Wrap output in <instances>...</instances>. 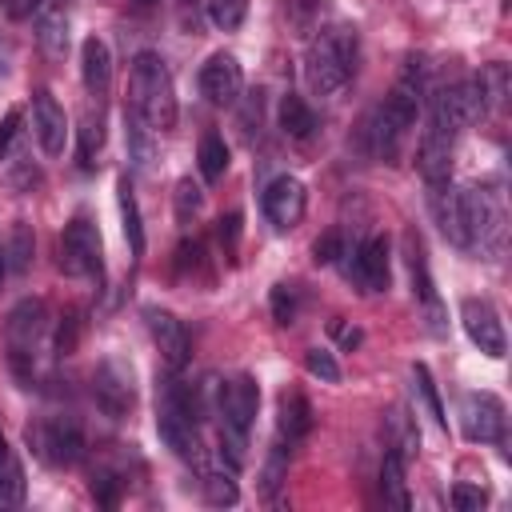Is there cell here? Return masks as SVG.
<instances>
[{"instance_id":"e575fe53","label":"cell","mask_w":512,"mask_h":512,"mask_svg":"<svg viewBox=\"0 0 512 512\" xmlns=\"http://www.w3.org/2000/svg\"><path fill=\"white\" fill-rule=\"evenodd\" d=\"M248 16V0H208V20L220 32H236Z\"/></svg>"},{"instance_id":"8992f818","label":"cell","mask_w":512,"mask_h":512,"mask_svg":"<svg viewBox=\"0 0 512 512\" xmlns=\"http://www.w3.org/2000/svg\"><path fill=\"white\" fill-rule=\"evenodd\" d=\"M488 116V96L480 88V80H456L448 88H440L432 96V128L444 136H456L472 124H480Z\"/></svg>"},{"instance_id":"603a6c76","label":"cell","mask_w":512,"mask_h":512,"mask_svg":"<svg viewBox=\"0 0 512 512\" xmlns=\"http://www.w3.org/2000/svg\"><path fill=\"white\" fill-rule=\"evenodd\" d=\"M200 468V488H204V500L216 504V508H228L240 500V488H236V468L228 460H216V464H196Z\"/></svg>"},{"instance_id":"d6986e66","label":"cell","mask_w":512,"mask_h":512,"mask_svg":"<svg viewBox=\"0 0 512 512\" xmlns=\"http://www.w3.org/2000/svg\"><path fill=\"white\" fill-rule=\"evenodd\" d=\"M80 76H84L88 96H96V100L108 96V88H112V52L100 36H88L80 44Z\"/></svg>"},{"instance_id":"ab89813d","label":"cell","mask_w":512,"mask_h":512,"mask_svg":"<svg viewBox=\"0 0 512 512\" xmlns=\"http://www.w3.org/2000/svg\"><path fill=\"white\" fill-rule=\"evenodd\" d=\"M120 488H124V480H120L116 472H108V468H100V472L92 476V496H96V504H104V508H116V504H120Z\"/></svg>"},{"instance_id":"5bb4252c","label":"cell","mask_w":512,"mask_h":512,"mask_svg":"<svg viewBox=\"0 0 512 512\" xmlns=\"http://www.w3.org/2000/svg\"><path fill=\"white\" fill-rule=\"evenodd\" d=\"M344 276L356 280L360 292H384L392 272H388V240L384 236H368L364 244H356L352 252H344Z\"/></svg>"},{"instance_id":"f546056e","label":"cell","mask_w":512,"mask_h":512,"mask_svg":"<svg viewBox=\"0 0 512 512\" xmlns=\"http://www.w3.org/2000/svg\"><path fill=\"white\" fill-rule=\"evenodd\" d=\"M196 164H200V176H204L208 184H216V180L224 176V168H228V144H224V136H216V132H208V136L200 140V152H196Z\"/></svg>"},{"instance_id":"cb8c5ba5","label":"cell","mask_w":512,"mask_h":512,"mask_svg":"<svg viewBox=\"0 0 512 512\" xmlns=\"http://www.w3.org/2000/svg\"><path fill=\"white\" fill-rule=\"evenodd\" d=\"M24 492H28L24 464H20V456H16V452L4 444V436H0V512L20 508V504H24Z\"/></svg>"},{"instance_id":"7402d4cb","label":"cell","mask_w":512,"mask_h":512,"mask_svg":"<svg viewBox=\"0 0 512 512\" xmlns=\"http://www.w3.org/2000/svg\"><path fill=\"white\" fill-rule=\"evenodd\" d=\"M308 432H312V408H308V400L300 392H284L280 396V408H276V440L292 448Z\"/></svg>"},{"instance_id":"bcb514c9","label":"cell","mask_w":512,"mask_h":512,"mask_svg":"<svg viewBox=\"0 0 512 512\" xmlns=\"http://www.w3.org/2000/svg\"><path fill=\"white\" fill-rule=\"evenodd\" d=\"M20 108H8L4 112V120H0V160H4V152H8V144H12V136H16V128H20Z\"/></svg>"},{"instance_id":"4dcf8cb0","label":"cell","mask_w":512,"mask_h":512,"mask_svg":"<svg viewBox=\"0 0 512 512\" xmlns=\"http://www.w3.org/2000/svg\"><path fill=\"white\" fill-rule=\"evenodd\" d=\"M32 228L24 224V220H16L12 224V232H8V244H4V264H8V272H28V264H32Z\"/></svg>"},{"instance_id":"83f0119b","label":"cell","mask_w":512,"mask_h":512,"mask_svg":"<svg viewBox=\"0 0 512 512\" xmlns=\"http://www.w3.org/2000/svg\"><path fill=\"white\" fill-rule=\"evenodd\" d=\"M280 128H284L292 140H308V136L316 132V116H312V108L304 104V96L288 92V96L280 100Z\"/></svg>"},{"instance_id":"ee69618b","label":"cell","mask_w":512,"mask_h":512,"mask_svg":"<svg viewBox=\"0 0 512 512\" xmlns=\"http://www.w3.org/2000/svg\"><path fill=\"white\" fill-rule=\"evenodd\" d=\"M340 256H344V236H340L336 228L324 232V236L312 244V260H316V264H336Z\"/></svg>"},{"instance_id":"44dd1931","label":"cell","mask_w":512,"mask_h":512,"mask_svg":"<svg viewBox=\"0 0 512 512\" xmlns=\"http://www.w3.org/2000/svg\"><path fill=\"white\" fill-rule=\"evenodd\" d=\"M36 40H40L48 60H60L68 52V12H64V4L44 0L36 8Z\"/></svg>"},{"instance_id":"5b68a950","label":"cell","mask_w":512,"mask_h":512,"mask_svg":"<svg viewBox=\"0 0 512 512\" xmlns=\"http://www.w3.org/2000/svg\"><path fill=\"white\" fill-rule=\"evenodd\" d=\"M24 440L32 448V456L48 468H72L84 456V432L76 420L68 416H40L24 428Z\"/></svg>"},{"instance_id":"9a60e30c","label":"cell","mask_w":512,"mask_h":512,"mask_svg":"<svg viewBox=\"0 0 512 512\" xmlns=\"http://www.w3.org/2000/svg\"><path fill=\"white\" fill-rule=\"evenodd\" d=\"M240 88H244V72L236 64L232 52H212L200 68V92L212 100V104H236L240 100Z\"/></svg>"},{"instance_id":"7c38bea8","label":"cell","mask_w":512,"mask_h":512,"mask_svg":"<svg viewBox=\"0 0 512 512\" xmlns=\"http://www.w3.org/2000/svg\"><path fill=\"white\" fill-rule=\"evenodd\" d=\"M460 432L472 444H500L504 440V404L492 392H468L460 400Z\"/></svg>"},{"instance_id":"681fc988","label":"cell","mask_w":512,"mask_h":512,"mask_svg":"<svg viewBox=\"0 0 512 512\" xmlns=\"http://www.w3.org/2000/svg\"><path fill=\"white\" fill-rule=\"evenodd\" d=\"M0 72H8V44H0Z\"/></svg>"},{"instance_id":"d590c367","label":"cell","mask_w":512,"mask_h":512,"mask_svg":"<svg viewBox=\"0 0 512 512\" xmlns=\"http://www.w3.org/2000/svg\"><path fill=\"white\" fill-rule=\"evenodd\" d=\"M476 80H480V88H484V96H488V112L508 100V68H504V64H488Z\"/></svg>"},{"instance_id":"8d00e7d4","label":"cell","mask_w":512,"mask_h":512,"mask_svg":"<svg viewBox=\"0 0 512 512\" xmlns=\"http://www.w3.org/2000/svg\"><path fill=\"white\" fill-rule=\"evenodd\" d=\"M268 304H272V320H276V324H292L296 312H300V292H296V284H276L272 296H268Z\"/></svg>"},{"instance_id":"ac0fdd59","label":"cell","mask_w":512,"mask_h":512,"mask_svg":"<svg viewBox=\"0 0 512 512\" xmlns=\"http://www.w3.org/2000/svg\"><path fill=\"white\" fill-rule=\"evenodd\" d=\"M416 172L424 176V184H444L452 176V136L428 128L416 144Z\"/></svg>"},{"instance_id":"8fae6325","label":"cell","mask_w":512,"mask_h":512,"mask_svg":"<svg viewBox=\"0 0 512 512\" xmlns=\"http://www.w3.org/2000/svg\"><path fill=\"white\" fill-rule=\"evenodd\" d=\"M460 324H464L468 340H472L484 356L500 360V356L508 352V336H504L500 312H496L484 296H464V300H460Z\"/></svg>"},{"instance_id":"f907efd6","label":"cell","mask_w":512,"mask_h":512,"mask_svg":"<svg viewBox=\"0 0 512 512\" xmlns=\"http://www.w3.org/2000/svg\"><path fill=\"white\" fill-rule=\"evenodd\" d=\"M4 272H8V264H4V248H0V280H4Z\"/></svg>"},{"instance_id":"277c9868","label":"cell","mask_w":512,"mask_h":512,"mask_svg":"<svg viewBox=\"0 0 512 512\" xmlns=\"http://www.w3.org/2000/svg\"><path fill=\"white\" fill-rule=\"evenodd\" d=\"M128 108L152 128V132H172L176 128V88L172 72L156 52H140L128 72Z\"/></svg>"},{"instance_id":"7bdbcfd3","label":"cell","mask_w":512,"mask_h":512,"mask_svg":"<svg viewBox=\"0 0 512 512\" xmlns=\"http://www.w3.org/2000/svg\"><path fill=\"white\" fill-rule=\"evenodd\" d=\"M216 240H220L224 256H228V260H236V240H240V212H228V216H220V220H216Z\"/></svg>"},{"instance_id":"7dc6e473","label":"cell","mask_w":512,"mask_h":512,"mask_svg":"<svg viewBox=\"0 0 512 512\" xmlns=\"http://www.w3.org/2000/svg\"><path fill=\"white\" fill-rule=\"evenodd\" d=\"M40 4H44V0H0V12H4L8 20H24V16H32Z\"/></svg>"},{"instance_id":"c3c4849f","label":"cell","mask_w":512,"mask_h":512,"mask_svg":"<svg viewBox=\"0 0 512 512\" xmlns=\"http://www.w3.org/2000/svg\"><path fill=\"white\" fill-rule=\"evenodd\" d=\"M332 332H336L344 344H360V332H356V328H344L340 320H332Z\"/></svg>"},{"instance_id":"d4e9b609","label":"cell","mask_w":512,"mask_h":512,"mask_svg":"<svg viewBox=\"0 0 512 512\" xmlns=\"http://www.w3.org/2000/svg\"><path fill=\"white\" fill-rule=\"evenodd\" d=\"M124 144H128V160H132V168L148 172L152 160H156V136H152V128H148L132 108H124Z\"/></svg>"},{"instance_id":"e0dca14e","label":"cell","mask_w":512,"mask_h":512,"mask_svg":"<svg viewBox=\"0 0 512 512\" xmlns=\"http://www.w3.org/2000/svg\"><path fill=\"white\" fill-rule=\"evenodd\" d=\"M144 320H148V336H152V344L160 348L164 364H168L172 372H180V368L188 364V348H192L184 324H180L172 312H164V308H144Z\"/></svg>"},{"instance_id":"ba28073f","label":"cell","mask_w":512,"mask_h":512,"mask_svg":"<svg viewBox=\"0 0 512 512\" xmlns=\"http://www.w3.org/2000/svg\"><path fill=\"white\" fill-rule=\"evenodd\" d=\"M92 396H96V408L108 416V420H124L128 408L136 404V372L124 356H104L92 372Z\"/></svg>"},{"instance_id":"4316f807","label":"cell","mask_w":512,"mask_h":512,"mask_svg":"<svg viewBox=\"0 0 512 512\" xmlns=\"http://www.w3.org/2000/svg\"><path fill=\"white\" fill-rule=\"evenodd\" d=\"M116 200H120V220H124V240L132 248V256H144V224H140V204H136V192L128 184V176H120L116 184Z\"/></svg>"},{"instance_id":"7a4b0ae2","label":"cell","mask_w":512,"mask_h":512,"mask_svg":"<svg viewBox=\"0 0 512 512\" xmlns=\"http://www.w3.org/2000/svg\"><path fill=\"white\" fill-rule=\"evenodd\" d=\"M356 28L348 24H332V28H316V36L304 48V80L316 96H336L348 76L356 72Z\"/></svg>"},{"instance_id":"b9f144b4","label":"cell","mask_w":512,"mask_h":512,"mask_svg":"<svg viewBox=\"0 0 512 512\" xmlns=\"http://www.w3.org/2000/svg\"><path fill=\"white\" fill-rule=\"evenodd\" d=\"M484 500H488V492L480 488V484H452V508L456 512H476V508H484Z\"/></svg>"},{"instance_id":"6da1fadb","label":"cell","mask_w":512,"mask_h":512,"mask_svg":"<svg viewBox=\"0 0 512 512\" xmlns=\"http://www.w3.org/2000/svg\"><path fill=\"white\" fill-rule=\"evenodd\" d=\"M156 432L160 440L188 464L204 460V444H200V404L192 384H184L172 368L168 376L156 384Z\"/></svg>"},{"instance_id":"60d3db41","label":"cell","mask_w":512,"mask_h":512,"mask_svg":"<svg viewBox=\"0 0 512 512\" xmlns=\"http://www.w3.org/2000/svg\"><path fill=\"white\" fill-rule=\"evenodd\" d=\"M392 436H396V444H392V452H400L404 460L416 452V444H420V436H416V428L404 420V412H392Z\"/></svg>"},{"instance_id":"f6af8a7d","label":"cell","mask_w":512,"mask_h":512,"mask_svg":"<svg viewBox=\"0 0 512 512\" xmlns=\"http://www.w3.org/2000/svg\"><path fill=\"white\" fill-rule=\"evenodd\" d=\"M76 336H80V324H76V312H68L64 324H60V332H56V352L68 356L76 348Z\"/></svg>"},{"instance_id":"836d02e7","label":"cell","mask_w":512,"mask_h":512,"mask_svg":"<svg viewBox=\"0 0 512 512\" xmlns=\"http://www.w3.org/2000/svg\"><path fill=\"white\" fill-rule=\"evenodd\" d=\"M172 200H176V220H180V224H192V220L200 216V208H204V192H200V184H192L188 176L176 180Z\"/></svg>"},{"instance_id":"30bf717a","label":"cell","mask_w":512,"mask_h":512,"mask_svg":"<svg viewBox=\"0 0 512 512\" xmlns=\"http://www.w3.org/2000/svg\"><path fill=\"white\" fill-rule=\"evenodd\" d=\"M428 208L444 232L448 244L456 248H472V224H468V196L464 188H452L448 180L444 184H428Z\"/></svg>"},{"instance_id":"484cf974","label":"cell","mask_w":512,"mask_h":512,"mask_svg":"<svg viewBox=\"0 0 512 512\" xmlns=\"http://www.w3.org/2000/svg\"><path fill=\"white\" fill-rule=\"evenodd\" d=\"M404 456L400 452H384V464H380V496L388 508H408V480H404Z\"/></svg>"},{"instance_id":"ffe728a7","label":"cell","mask_w":512,"mask_h":512,"mask_svg":"<svg viewBox=\"0 0 512 512\" xmlns=\"http://www.w3.org/2000/svg\"><path fill=\"white\" fill-rule=\"evenodd\" d=\"M404 244H408V268H412V288H416V296H420V304H424V312H428V320H432V332H444V308H440V296H436V288H432V276H428V260H424V248H420V236H404Z\"/></svg>"},{"instance_id":"74e56055","label":"cell","mask_w":512,"mask_h":512,"mask_svg":"<svg viewBox=\"0 0 512 512\" xmlns=\"http://www.w3.org/2000/svg\"><path fill=\"white\" fill-rule=\"evenodd\" d=\"M288 452H292V448L280 444V440H276V448L268 452V464H264V476H260V492H264V496H272V492L280 488V480H284V472H288Z\"/></svg>"},{"instance_id":"3957f363","label":"cell","mask_w":512,"mask_h":512,"mask_svg":"<svg viewBox=\"0 0 512 512\" xmlns=\"http://www.w3.org/2000/svg\"><path fill=\"white\" fill-rule=\"evenodd\" d=\"M48 304L40 296L20 300L8 320H4V344H8V360L12 372L32 388L44 376V348H48Z\"/></svg>"},{"instance_id":"d6a6232c","label":"cell","mask_w":512,"mask_h":512,"mask_svg":"<svg viewBox=\"0 0 512 512\" xmlns=\"http://www.w3.org/2000/svg\"><path fill=\"white\" fill-rule=\"evenodd\" d=\"M412 384H416V392H420V400H424L428 416L436 420V428H448V416H444V400H440V388H436V380H432L428 364H412Z\"/></svg>"},{"instance_id":"f35d334b","label":"cell","mask_w":512,"mask_h":512,"mask_svg":"<svg viewBox=\"0 0 512 512\" xmlns=\"http://www.w3.org/2000/svg\"><path fill=\"white\" fill-rule=\"evenodd\" d=\"M304 368L324 384H340V364H336V356L328 348H308L304 352Z\"/></svg>"},{"instance_id":"52a82bcc","label":"cell","mask_w":512,"mask_h":512,"mask_svg":"<svg viewBox=\"0 0 512 512\" xmlns=\"http://www.w3.org/2000/svg\"><path fill=\"white\" fill-rule=\"evenodd\" d=\"M60 272L64 276H88L100 280L104 276V248H100V232L88 216H72L60 232Z\"/></svg>"},{"instance_id":"9c48e42d","label":"cell","mask_w":512,"mask_h":512,"mask_svg":"<svg viewBox=\"0 0 512 512\" xmlns=\"http://www.w3.org/2000/svg\"><path fill=\"white\" fill-rule=\"evenodd\" d=\"M220 416V428H232V432H252V420L260 412V388L252 376H232L216 388V408Z\"/></svg>"},{"instance_id":"1f68e13d","label":"cell","mask_w":512,"mask_h":512,"mask_svg":"<svg viewBox=\"0 0 512 512\" xmlns=\"http://www.w3.org/2000/svg\"><path fill=\"white\" fill-rule=\"evenodd\" d=\"M324 4H328V0H284V20H288V28H292L296 36L316 32V24H320V16H324Z\"/></svg>"},{"instance_id":"f1b7e54d","label":"cell","mask_w":512,"mask_h":512,"mask_svg":"<svg viewBox=\"0 0 512 512\" xmlns=\"http://www.w3.org/2000/svg\"><path fill=\"white\" fill-rule=\"evenodd\" d=\"M104 148V112L96 108H88L84 116H80V128H76V156H80V164L88 168L92 164V156Z\"/></svg>"},{"instance_id":"2e32d148","label":"cell","mask_w":512,"mask_h":512,"mask_svg":"<svg viewBox=\"0 0 512 512\" xmlns=\"http://www.w3.org/2000/svg\"><path fill=\"white\" fill-rule=\"evenodd\" d=\"M32 132H36L44 156H60L64 152L68 120H64V108L56 104V96L48 88H36L32 92Z\"/></svg>"},{"instance_id":"4fadbf2b","label":"cell","mask_w":512,"mask_h":512,"mask_svg":"<svg viewBox=\"0 0 512 512\" xmlns=\"http://www.w3.org/2000/svg\"><path fill=\"white\" fill-rule=\"evenodd\" d=\"M260 208L268 216V224L276 232H288L304 220V208H308V192L296 176H276L264 192H260Z\"/></svg>"}]
</instances>
